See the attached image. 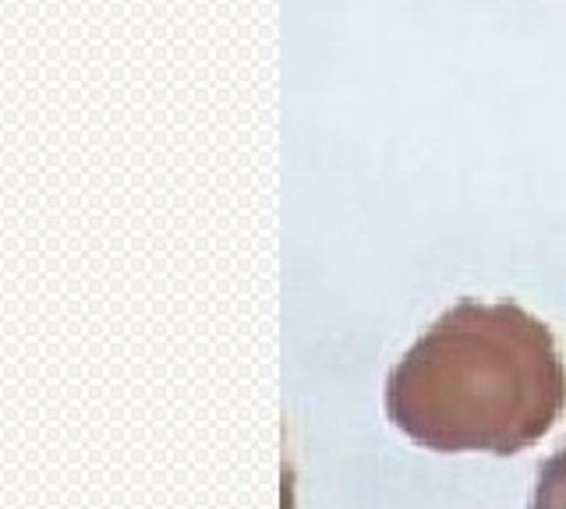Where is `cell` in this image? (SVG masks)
I'll return each mask as SVG.
<instances>
[{
  "instance_id": "1",
  "label": "cell",
  "mask_w": 566,
  "mask_h": 509,
  "mask_svg": "<svg viewBox=\"0 0 566 509\" xmlns=\"http://www.w3.org/2000/svg\"><path fill=\"white\" fill-rule=\"evenodd\" d=\"M563 407L556 337L517 301L450 305L386 375L389 425L432 453H524Z\"/></svg>"
},
{
  "instance_id": "2",
  "label": "cell",
  "mask_w": 566,
  "mask_h": 509,
  "mask_svg": "<svg viewBox=\"0 0 566 509\" xmlns=\"http://www.w3.org/2000/svg\"><path fill=\"white\" fill-rule=\"evenodd\" d=\"M527 509H566V443L538 467Z\"/></svg>"
}]
</instances>
